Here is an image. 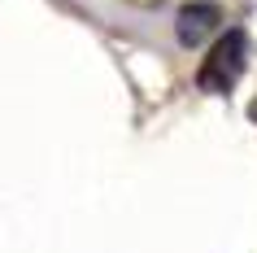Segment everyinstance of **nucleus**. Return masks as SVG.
Wrapping results in <instances>:
<instances>
[{
	"label": "nucleus",
	"instance_id": "obj_1",
	"mask_svg": "<svg viewBox=\"0 0 257 253\" xmlns=\"http://www.w3.org/2000/svg\"><path fill=\"white\" fill-rule=\"evenodd\" d=\"M244 66H248V35L240 27H231L227 35H218L214 48L201 57V70H196V88L209 96H227L235 83H240Z\"/></svg>",
	"mask_w": 257,
	"mask_h": 253
},
{
	"label": "nucleus",
	"instance_id": "obj_2",
	"mask_svg": "<svg viewBox=\"0 0 257 253\" xmlns=\"http://www.w3.org/2000/svg\"><path fill=\"white\" fill-rule=\"evenodd\" d=\"M222 27V9L218 5H209V0H196V5H183L175 18V35L183 48H201L214 31Z\"/></svg>",
	"mask_w": 257,
	"mask_h": 253
},
{
	"label": "nucleus",
	"instance_id": "obj_3",
	"mask_svg": "<svg viewBox=\"0 0 257 253\" xmlns=\"http://www.w3.org/2000/svg\"><path fill=\"white\" fill-rule=\"evenodd\" d=\"M248 118H253V122H257V101H253V105H248Z\"/></svg>",
	"mask_w": 257,
	"mask_h": 253
}]
</instances>
